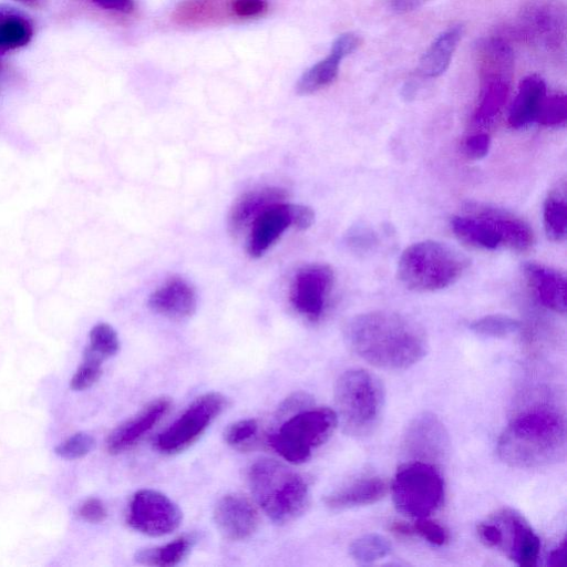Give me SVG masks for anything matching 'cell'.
<instances>
[{
	"mask_svg": "<svg viewBox=\"0 0 567 567\" xmlns=\"http://www.w3.org/2000/svg\"><path fill=\"white\" fill-rule=\"evenodd\" d=\"M471 210V214L454 216L451 220V228L461 241L486 250L505 247L525 252L533 247L534 233L519 217L488 206H476Z\"/></svg>",
	"mask_w": 567,
	"mask_h": 567,
	"instance_id": "obj_6",
	"label": "cell"
},
{
	"mask_svg": "<svg viewBox=\"0 0 567 567\" xmlns=\"http://www.w3.org/2000/svg\"><path fill=\"white\" fill-rule=\"evenodd\" d=\"M340 63L341 59L330 53L303 72L297 82L296 92L309 95L328 86L337 78Z\"/></svg>",
	"mask_w": 567,
	"mask_h": 567,
	"instance_id": "obj_26",
	"label": "cell"
},
{
	"mask_svg": "<svg viewBox=\"0 0 567 567\" xmlns=\"http://www.w3.org/2000/svg\"><path fill=\"white\" fill-rule=\"evenodd\" d=\"M392 496L396 509L402 514L417 519L427 517L442 505V475L431 463L409 462L395 474Z\"/></svg>",
	"mask_w": 567,
	"mask_h": 567,
	"instance_id": "obj_8",
	"label": "cell"
},
{
	"mask_svg": "<svg viewBox=\"0 0 567 567\" xmlns=\"http://www.w3.org/2000/svg\"><path fill=\"white\" fill-rule=\"evenodd\" d=\"M348 347L361 359L386 370H404L422 360L427 337L413 319L389 310L351 318L344 328Z\"/></svg>",
	"mask_w": 567,
	"mask_h": 567,
	"instance_id": "obj_1",
	"label": "cell"
},
{
	"mask_svg": "<svg viewBox=\"0 0 567 567\" xmlns=\"http://www.w3.org/2000/svg\"><path fill=\"white\" fill-rule=\"evenodd\" d=\"M519 327V321L505 315H488L470 323L473 332L488 338H505L516 332Z\"/></svg>",
	"mask_w": 567,
	"mask_h": 567,
	"instance_id": "obj_32",
	"label": "cell"
},
{
	"mask_svg": "<svg viewBox=\"0 0 567 567\" xmlns=\"http://www.w3.org/2000/svg\"><path fill=\"white\" fill-rule=\"evenodd\" d=\"M524 276L538 300L548 309L566 312V278L560 271L537 262H525Z\"/></svg>",
	"mask_w": 567,
	"mask_h": 567,
	"instance_id": "obj_19",
	"label": "cell"
},
{
	"mask_svg": "<svg viewBox=\"0 0 567 567\" xmlns=\"http://www.w3.org/2000/svg\"><path fill=\"white\" fill-rule=\"evenodd\" d=\"M402 443L404 452L414 461L431 464L443 461L450 449L444 424L430 412L416 415L409 423Z\"/></svg>",
	"mask_w": 567,
	"mask_h": 567,
	"instance_id": "obj_13",
	"label": "cell"
},
{
	"mask_svg": "<svg viewBox=\"0 0 567 567\" xmlns=\"http://www.w3.org/2000/svg\"><path fill=\"white\" fill-rule=\"evenodd\" d=\"M491 138L485 133L474 134L464 142V152L471 159H481L488 153Z\"/></svg>",
	"mask_w": 567,
	"mask_h": 567,
	"instance_id": "obj_39",
	"label": "cell"
},
{
	"mask_svg": "<svg viewBox=\"0 0 567 567\" xmlns=\"http://www.w3.org/2000/svg\"><path fill=\"white\" fill-rule=\"evenodd\" d=\"M463 34V25L456 24L440 33L423 53L417 72L426 78L442 75L449 68L453 53Z\"/></svg>",
	"mask_w": 567,
	"mask_h": 567,
	"instance_id": "obj_23",
	"label": "cell"
},
{
	"mask_svg": "<svg viewBox=\"0 0 567 567\" xmlns=\"http://www.w3.org/2000/svg\"><path fill=\"white\" fill-rule=\"evenodd\" d=\"M311 404V399L303 393H297L290 398H288L282 405L280 406V413L287 414L290 412H298L303 410L305 408H309Z\"/></svg>",
	"mask_w": 567,
	"mask_h": 567,
	"instance_id": "obj_45",
	"label": "cell"
},
{
	"mask_svg": "<svg viewBox=\"0 0 567 567\" xmlns=\"http://www.w3.org/2000/svg\"><path fill=\"white\" fill-rule=\"evenodd\" d=\"M95 6L117 13L128 14L135 8L134 0H90Z\"/></svg>",
	"mask_w": 567,
	"mask_h": 567,
	"instance_id": "obj_44",
	"label": "cell"
},
{
	"mask_svg": "<svg viewBox=\"0 0 567 567\" xmlns=\"http://www.w3.org/2000/svg\"><path fill=\"white\" fill-rule=\"evenodd\" d=\"M361 43V39L353 32H344L338 35L331 44L330 53L341 60L354 52Z\"/></svg>",
	"mask_w": 567,
	"mask_h": 567,
	"instance_id": "obj_41",
	"label": "cell"
},
{
	"mask_svg": "<svg viewBox=\"0 0 567 567\" xmlns=\"http://www.w3.org/2000/svg\"><path fill=\"white\" fill-rule=\"evenodd\" d=\"M375 235L368 229H354L348 236V244L354 250H363L365 251L375 244Z\"/></svg>",
	"mask_w": 567,
	"mask_h": 567,
	"instance_id": "obj_43",
	"label": "cell"
},
{
	"mask_svg": "<svg viewBox=\"0 0 567 567\" xmlns=\"http://www.w3.org/2000/svg\"><path fill=\"white\" fill-rule=\"evenodd\" d=\"M227 400L219 392H208L192 402L184 413L155 441L164 454H176L193 445L226 409Z\"/></svg>",
	"mask_w": 567,
	"mask_h": 567,
	"instance_id": "obj_9",
	"label": "cell"
},
{
	"mask_svg": "<svg viewBox=\"0 0 567 567\" xmlns=\"http://www.w3.org/2000/svg\"><path fill=\"white\" fill-rule=\"evenodd\" d=\"M499 530L498 549L522 567L537 564L540 542L525 517L506 507L489 517Z\"/></svg>",
	"mask_w": 567,
	"mask_h": 567,
	"instance_id": "obj_12",
	"label": "cell"
},
{
	"mask_svg": "<svg viewBox=\"0 0 567 567\" xmlns=\"http://www.w3.org/2000/svg\"><path fill=\"white\" fill-rule=\"evenodd\" d=\"M394 11L403 13L421 8L432 0H390Z\"/></svg>",
	"mask_w": 567,
	"mask_h": 567,
	"instance_id": "obj_46",
	"label": "cell"
},
{
	"mask_svg": "<svg viewBox=\"0 0 567 567\" xmlns=\"http://www.w3.org/2000/svg\"><path fill=\"white\" fill-rule=\"evenodd\" d=\"M172 402L159 398L144 406L136 415L114 429L107 440L110 454H120L134 446L169 411Z\"/></svg>",
	"mask_w": 567,
	"mask_h": 567,
	"instance_id": "obj_16",
	"label": "cell"
},
{
	"mask_svg": "<svg viewBox=\"0 0 567 567\" xmlns=\"http://www.w3.org/2000/svg\"><path fill=\"white\" fill-rule=\"evenodd\" d=\"M148 308L172 320L192 317L197 308V295L192 284L181 276H173L148 297Z\"/></svg>",
	"mask_w": 567,
	"mask_h": 567,
	"instance_id": "obj_15",
	"label": "cell"
},
{
	"mask_svg": "<svg viewBox=\"0 0 567 567\" xmlns=\"http://www.w3.org/2000/svg\"><path fill=\"white\" fill-rule=\"evenodd\" d=\"M334 403L343 431L355 437L368 436L382 417L385 403L383 384L367 370H347L336 381Z\"/></svg>",
	"mask_w": 567,
	"mask_h": 567,
	"instance_id": "obj_5",
	"label": "cell"
},
{
	"mask_svg": "<svg viewBox=\"0 0 567 567\" xmlns=\"http://www.w3.org/2000/svg\"><path fill=\"white\" fill-rule=\"evenodd\" d=\"M507 94V79H485L481 101L474 114V122L478 125L489 123L504 105Z\"/></svg>",
	"mask_w": 567,
	"mask_h": 567,
	"instance_id": "obj_28",
	"label": "cell"
},
{
	"mask_svg": "<svg viewBox=\"0 0 567 567\" xmlns=\"http://www.w3.org/2000/svg\"><path fill=\"white\" fill-rule=\"evenodd\" d=\"M544 228L547 237L553 241H563L567 235V203L564 189L551 190L543 210Z\"/></svg>",
	"mask_w": 567,
	"mask_h": 567,
	"instance_id": "obj_27",
	"label": "cell"
},
{
	"mask_svg": "<svg viewBox=\"0 0 567 567\" xmlns=\"http://www.w3.org/2000/svg\"><path fill=\"white\" fill-rule=\"evenodd\" d=\"M337 424L338 417L333 410L306 408L286 420L269 436V444L284 460L301 464L329 440Z\"/></svg>",
	"mask_w": 567,
	"mask_h": 567,
	"instance_id": "obj_7",
	"label": "cell"
},
{
	"mask_svg": "<svg viewBox=\"0 0 567 567\" xmlns=\"http://www.w3.org/2000/svg\"><path fill=\"white\" fill-rule=\"evenodd\" d=\"M23 6L30 7V8H41L43 6L44 0H16Z\"/></svg>",
	"mask_w": 567,
	"mask_h": 567,
	"instance_id": "obj_49",
	"label": "cell"
},
{
	"mask_svg": "<svg viewBox=\"0 0 567 567\" xmlns=\"http://www.w3.org/2000/svg\"><path fill=\"white\" fill-rule=\"evenodd\" d=\"M251 494L264 513L276 524L301 516L310 501L307 482L281 462L261 458L248 471Z\"/></svg>",
	"mask_w": 567,
	"mask_h": 567,
	"instance_id": "obj_3",
	"label": "cell"
},
{
	"mask_svg": "<svg viewBox=\"0 0 567 567\" xmlns=\"http://www.w3.org/2000/svg\"><path fill=\"white\" fill-rule=\"evenodd\" d=\"M258 433V422L254 419L236 421L224 432L225 442L234 449L244 450Z\"/></svg>",
	"mask_w": 567,
	"mask_h": 567,
	"instance_id": "obj_35",
	"label": "cell"
},
{
	"mask_svg": "<svg viewBox=\"0 0 567 567\" xmlns=\"http://www.w3.org/2000/svg\"><path fill=\"white\" fill-rule=\"evenodd\" d=\"M104 360L84 350L83 361L71 378L70 386L74 391H83L91 388L102 375Z\"/></svg>",
	"mask_w": 567,
	"mask_h": 567,
	"instance_id": "obj_33",
	"label": "cell"
},
{
	"mask_svg": "<svg viewBox=\"0 0 567 567\" xmlns=\"http://www.w3.org/2000/svg\"><path fill=\"white\" fill-rule=\"evenodd\" d=\"M118 349V336L111 324L100 322L91 329L85 350L105 360L115 355Z\"/></svg>",
	"mask_w": 567,
	"mask_h": 567,
	"instance_id": "obj_31",
	"label": "cell"
},
{
	"mask_svg": "<svg viewBox=\"0 0 567 567\" xmlns=\"http://www.w3.org/2000/svg\"><path fill=\"white\" fill-rule=\"evenodd\" d=\"M292 227L297 230H306L315 223V212L311 207L301 204H291Z\"/></svg>",
	"mask_w": 567,
	"mask_h": 567,
	"instance_id": "obj_42",
	"label": "cell"
},
{
	"mask_svg": "<svg viewBox=\"0 0 567 567\" xmlns=\"http://www.w3.org/2000/svg\"><path fill=\"white\" fill-rule=\"evenodd\" d=\"M95 440L85 432H78L60 443L54 452L66 460L82 458L94 449Z\"/></svg>",
	"mask_w": 567,
	"mask_h": 567,
	"instance_id": "obj_36",
	"label": "cell"
},
{
	"mask_svg": "<svg viewBox=\"0 0 567 567\" xmlns=\"http://www.w3.org/2000/svg\"><path fill=\"white\" fill-rule=\"evenodd\" d=\"M192 546L193 538L182 536L163 546L138 550L135 560L144 566L173 567L188 555Z\"/></svg>",
	"mask_w": 567,
	"mask_h": 567,
	"instance_id": "obj_25",
	"label": "cell"
},
{
	"mask_svg": "<svg viewBox=\"0 0 567 567\" xmlns=\"http://www.w3.org/2000/svg\"><path fill=\"white\" fill-rule=\"evenodd\" d=\"M32 37L33 25L22 12L0 7V54L27 45Z\"/></svg>",
	"mask_w": 567,
	"mask_h": 567,
	"instance_id": "obj_24",
	"label": "cell"
},
{
	"mask_svg": "<svg viewBox=\"0 0 567 567\" xmlns=\"http://www.w3.org/2000/svg\"><path fill=\"white\" fill-rule=\"evenodd\" d=\"M412 528L413 533L420 535L433 545L442 546L449 540V534L446 529L440 524L427 519L426 517L419 518Z\"/></svg>",
	"mask_w": 567,
	"mask_h": 567,
	"instance_id": "obj_37",
	"label": "cell"
},
{
	"mask_svg": "<svg viewBox=\"0 0 567 567\" xmlns=\"http://www.w3.org/2000/svg\"><path fill=\"white\" fill-rule=\"evenodd\" d=\"M498 457L508 466L535 468L565 458L566 425L556 411L539 406L515 416L501 434Z\"/></svg>",
	"mask_w": 567,
	"mask_h": 567,
	"instance_id": "obj_2",
	"label": "cell"
},
{
	"mask_svg": "<svg viewBox=\"0 0 567 567\" xmlns=\"http://www.w3.org/2000/svg\"><path fill=\"white\" fill-rule=\"evenodd\" d=\"M268 7V0H234L237 20L259 18L267 12Z\"/></svg>",
	"mask_w": 567,
	"mask_h": 567,
	"instance_id": "obj_38",
	"label": "cell"
},
{
	"mask_svg": "<svg viewBox=\"0 0 567 567\" xmlns=\"http://www.w3.org/2000/svg\"><path fill=\"white\" fill-rule=\"evenodd\" d=\"M566 554H567V542L566 538H564L560 544L550 551L548 558H547V565L548 566H560L566 560Z\"/></svg>",
	"mask_w": 567,
	"mask_h": 567,
	"instance_id": "obj_47",
	"label": "cell"
},
{
	"mask_svg": "<svg viewBox=\"0 0 567 567\" xmlns=\"http://www.w3.org/2000/svg\"><path fill=\"white\" fill-rule=\"evenodd\" d=\"M79 515L89 523H101L107 516V511L103 502L96 497L85 499L80 508Z\"/></svg>",
	"mask_w": 567,
	"mask_h": 567,
	"instance_id": "obj_40",
	"label": "cell"
},
{
	"mask_svg": "<svg viewBox=\"0 0 567 567\" xmlns=\"http://www.w3.org/2000/svg\"><path fill=\"white\" fill-rule=\"evenodd\" d=\"M389 484L380 476H363L331 492L324 505L332 511H344L377 503L385 496Z\"/></svg>",
	"mask_w": 567,
	"mask_h": 567,
	"instance_id": "obj_20",
	"label": "cell"
},
{
	"mask_svg": "<svg viewBox=\"0 0 567 567\" xmlns=\"http://www.w3.org/2000/svg\"><path fill=\"white\" fill-rule=\"evenodd\" d=\"M179 507L165 494L155 489H140L131 498L128 525L147 536L159 537L176 530L182 523Z\"/></svg>",
	"mask_w": 567,
	"mask_h": 567,
	"instance_id": "obj_10",
	"label": "cell"
},
{
	"mask_svg": "<svg viewBox=\"0 0 567 567\" xmlns=\"http://www.w3.org/2000/svg\"><path fill=\"white\" fill-rule=\"evenodd\" d=\"M567 120V96L554 94L545 96L536 116V122L545 126H559Z\"/></svg>",
	"mask_w": 567,
	"mask_h": 567,
	"instance_id": "obj_34",
	"label": "cell"
},
{
	"mask_svg": "<svg viewBox=\"0 0 567 567\" xmlns=\"http://www.w3.org/2000/svg\"><path fill=\"white\" fill-rule=\"evenodd\" d=\"M545 96L546 84L540 76L533 74L524 78L509 109V125L519 128L534 122Z\"/></svg>",
	"mask_w": 567,
	"mask_h": 567,
	"instance_id": "obj_22",
	"label": "cell"
},
{
	"mask_svg": "<svg viewBox=\"0 0 567 567\" xmlns=\"http://www.w3.org/2000/svg\"><path fill=\"white\" fill-rule=\"evenodd\" d=\"M349 551L358 563L369 564L385 557L391 551V544L381 535L367 534L354 539Z\"/></svg>",
	"mask_w": 567,
	"mask_h": 567,
	"instance_id": "obj_30",
	"label": "cell"
},
{
	"mask_svg": "<svg viewBox=\"0 0 567 567\" xmlns=\"http://www.w3.org/2000/svg\"><path fill=\"white\" fill-rule=\"evenodd\" d=\"M287 189L278 186H267L248 190L233 203L228 213V230L237 236L267 208L288 198Z\"/></svg>",
	"mask_w": 567,
	"mask_h": 567,
	"instance_id": "obj_18",
	"label": "cell"
},
{
	"mask_svg": "<svg viewBox=\"0 0 567 567\" xmlns=\"http://www.w3.org/2000/svg\"><path fill=\"white\" fill-rule=\"evenodd\" d=\"M175 23L185 27H206L237 20L234 0H185L173 11Z\"/></svg>",
	"mask_w": 567,
	"mask_h": 567,
	"instance_id": "obj_21",
	"label": "cell"
},
{
	"mask_svg": "<svg viewBox=\"0 0 567 567\" xmlns=\"http://www.w3.org/2000/svg\"><path fill=\"white\" fill-rule=\"evenodd\" d=\"M292 227L291 203H278L262 212L250 225L247 254L260 258Z\"/></svg>",
	"mask_w": 567,
	"mask_h": 567,
	"instance_id": "obj_17",
	"label": "cell"
},
{
	"mask_svg": "<svg viewBox=\"0 0 567 567\" xmlns=\"http://www.w3.org/2000/svg\"><path fill=\"white\" fill-rule=\"evenodd\" d=\"M334 285L333 269L327 264H309L293 276L289 288V301L300 316L318 321L327 307Z\"/></svg>",
	"mask_w": 567,
	"mask_h": 567,
	"instance_id": "obj_11",
	"label": "cell"
},
{
	"mask_svg": "<svg viewBox=\"0 0 567 567\" xmlns=\"http://www.w3.org/2000/svg\"><path fill=\"white\" fill-rule=\"evenodd\" d=\"M390 528L393 533L399 534V535L410 536V535L414 534L412 526H410L405 523L395 522L391 525Z\"/></svg>",
	"mask_w": 567,
	"mask_h": 567,
	"instance_id": "obj_48",
	"label": "cell"
},
{
	"mask_svg": "<svg viewBox=\"0 0 567 567\" xmlns=\"http://www.w3.org/2000/svg\"><path fill=\"white\" fill-rule=\"evenodd\" d=\"M470 267L460 250L436 240H422L403 250L398 264V278L409 290L433 292L457 281Z\"/></svg>",
	"mask_w": 567,
	"mask_h": 567,
	"instance_id": "obj_4",
	"label": "cell"
},
{
	"mask_svg": "<svg viewBox=\"0 0 567 567\" xmlns=\"http://www.w3.org/2000/svg\"><path fill=\"white\" fill-rule=\"evenodd\" d=\"M482 70L485 79L504 78L511 72L513 55L511 49L499 40L486 42L482 48Z\"/></svg>",
	"mask_w": 567,
	"mask_h": 567,
	"instance_id": "obj_29",
	"label": "cell"
},
{
	"mask_svg": "<svg viewBox=\"0 0 567 567\" xmlns=\"http://www.w3.org/2000/svg\"><path fill=\"white\" fill-rule=\"evenodd\" d=\"M213 516L220 534L230 540L249 538L259 525L258 512L252 503L238 494L221 497L215 506Z\"/></svg>",
	"mask_w": 567,
	"mask_h": 567,
	"instance_id": "obj_14",
	"label": "cell"
}]
</instances>
